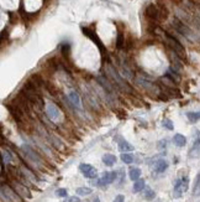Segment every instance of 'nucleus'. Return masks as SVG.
Segmentation results:
<instances>
[{"label": "nucleus", "mask_w": 200, "mask_h": 202, "mask_svg": "<svg viewBox=\"0 0 200 202\" xmlns=\"http://www.w3.org/2000/svg\"><path fill=\"white\" fill-rule=\"evenodd\" d=\"M163 36H164V39H166L167 44L172 47V49L174 50V52L177 53L179 57L185 58V50H184V47L182 46V44L179 42L177 39H175L174 36H172L170 34H168L167 31H163Z\"/></svg>", "instance_id": "1"}, {"label": "nucleus", "mask_w": 200, "mask_h": 202, "mask_svg": "<svg viewBox=\"0 0 200 202\" xmlns=\"http://www.w3.org/2000/svg\"><path fill=\"white\" fill-rule=\"evenodd\" d=\"M188 186H189V180L188 177H182V179L177 180L174 183V188H173V196L175 198H179L183 196V193L187 192Z\"/></svg>", "instance_id": "2"}, {"label": "nucleus", "mask_w": 200, "mask_h": 202, "mask_svg": "<svg viewBox=\"0 0 200 202\" xmlns=\"http://www.w3.org/2000/svg\"><path fill=\"white\" fill-rule=\"evenodd\" d=\"M82 31H83V34L85 35L87 37H89L94 44H96L98 49L100 50V52H101V55H106V50H105V47H104V45L101 42V40L98 37V35L95 32L91 31L90 29H88V27H82Z\"/></svg>", "instance_id": "3"}, {"label": "nucleus", "mask_w": 200, "mask_h": 202, "mask_svg": "<svg viewBox=\"0 0 200 202\" xmlns=\"http://www.w3.org/2000/svg\"><path fill=\"white\" fill-rule=\"evenodd\" d=\"M145 15L148 20L151 21H160V10H158V6L155 4H150L147 5V8L145 10Z\"/></svg>", "instance_id": "4"}, {"label": "nucleus", "mask_w": 200, "mask_h": 202, "mask_svg": "<svg viewBox=\"0 0 200 202\" xmlns=\"http://www.w3.org/2000/svg\"><path fill=\"white\" fill-rule=\"evenodd\" d=\"M46 114L51 120H58L61 117V110L56 104L48 103L46 104Z\"/></svg>", "instance_id": "5"}, {"label": "nucleus", "mask_w": 200, "mask_h": 202, "mask_svg": "<svg viewBox=\"0 0 200 202\" xmlns=\"http://www.w3.org/2000/svg\"><path fill=\"white\" fill-rule=\"evenodd\" d=\"M5 107H6V108L9 109V112L11 113V115L14 117V119H15L17 123H21V122H22L25 113H23L16 104H6Z\"/></svg>", "instance_id": "6"}, {"label": "nucleus", "mask_w": 200, "mask_h": 202, "mask_svg": "<svg viewBox=\"0 0 200 202\" xmlns=\"http://www.w3.org/2000/svg\"><path fill=\"white\" fill-rule=\"evenodd\" d=\"M11 187L14 188V191L17 193V195H20L22 196V197H25V198H31V193L30 191L23 186L21 185L20 182H17V181H11Z\"/></svg>", "instance_id": "7"}, {"label": "nucleus", "mask_w": 200, "mask_h": 202, "mask_svg": "<svg viewBox=\"0 0 200 202\" xmlns=\"http://www.w3.org/2000/svg\"><path fill=\"white\" fill-rule=\"evenodd\" d=\"M116 172L115 171H106V172H104V174L101 175V177L99 179L98 183L100 186H105V185H109V183L111 182H114L115 179H116Z\"/></svg>", "instance_id": "8"}, {"label": "nucleus", "mask_w": 200, "mask_h": 202, "mask_svg": "<svg viewBox=\"0 0 200 202\" xmlns=\"http://www.w3.org/2000/svg\"><path fill=\"white\" fill-rule=\"evenodd\" d=\"M1 195H3V197L6 196V198H9L11 202H22L19 197V195H17L15 191H13L9 186H5V185L1 186Z\"/></svg>", "instance_id": "9"}, {"label": "nucleus", "mask_w": 200, "mask_h": 202, "mask_svg": "<svg viewBox=\"0 0 200 202\" xmlns=\"http://www.w3.org/2000/svg\"><path fill=\"white\" fill-rule=\"evenodd\" d=\"M79 170H80V172L85 177H88V179H94V177L96 176L95 168H93V166L89 165V164H80L79 165Z\"/></svg>", "instance_id": "10"}, {"label": "nucleus", "mask_w": 200, "mask_h": 202, "mask_svg": "<svg viewBox=\"0 0 200 202\" xmlns=\"http://www.w3.org/2000/svg\"><path fill=\"white\" fill-rule=\"evenodd\" d=\"M22 149H23V151H25V154H26V158H27V159H30L33 164H36V165H41V164H42V160H41V158H40V156L37 155V154L31 149L30 146L23 145V146H22Z\"/></svg>", "instance_id": "11"}, {"label": "nucleus", "mask_w": 200, "mask_h": 202, "mask_svg": "<svg viewBox=\"0 0 200 202\" xmlns=\"http://www.w3.org/2000/svg\"><path fill=\"white\" fill-rule=\"evenodd\" d=\"M137 82H138L140 85L142 86L143 88H146V91H148L150 93L155 94V96H157V94H158V92H157V87L152 85L151 82H147V81H140V80H138Z\"/></svg>", "instance_id": "12"}, {"label": "nucleus", "mask_w": 200, "mask_h": 202, "mask_svg": "<svg viewBox=\"0 0 200 202\" xmlns=\"http://www.w3.org/2000/svg\"><path fill=\"white\" fill-rule=\"evenodd\" d=\"M168 169V163L164 159H161V160H158V161L156 163V165H155V170L157 171V172H164Z\"/></svg>", "instance_id": "13"}, {"label": "nucleus", "mask_w": 200, "mask_h": 202, "mask_svg": "<svg viewBox=\"0 0 200 202\" xmlns=\"http://www.w3.org/2000/svg\"><path fill=\"white\" fill-rule=\"evenodd\" d=\"M119 150L122 151V154H123V153H126V151H132L133 150V146L130 144V143H127L126 140L121 139L119 141Z\"/></svg>", "instance_id": "14"}, {"label": "nucleus", "mask_w": 200, "mask_h": 202, "mask_svg": "<svg viewBox=\"0 0 200 202\" xmlns=\"http://www.w3.org/2000/svg\"><path fill=\"white\" fill-rule=\"evenodd\" d=\"M69 99H70V102H72V104L74 107H77V108H80L82 107V103H80V98L78 96V93L77 92H70L69 93Z\"/></svg>", "instance_id": "15"}, {"label": "nucleus", "mask_w": 200, "mask_h": 202, "mask_svg": "<svg viewBox=\"0 0 200 202\" xmlns=\"http://www.w3.org/2000/svg\"><path fill=\"white\" fill-rule=\"evenodd\" d=\"M103 163L108 166H113L116 163V156L113 154H105V155H103Z\"/></svg>", "instance_id": "16"}, {"label": "nucleus", "mask_w": 200, "mask_h": 202, "mask_svg": "<svg viewBox=\"0 0 200 202\" xmlns=\"http://www.w3.org/2000/svg\"><path fill=\"white\" fill-rule=\"evenodd\" d=\"M193 196H200V172L196 175L195 181H194V186H193Z\"/></svg>", "instance_id": "17"}, {"label": "nucleus", "mask_w": 200, "mask_h": 202, "mask_svg": "<svg viewBox=\"0 0 200 202\" xmlns=\"http://www.w3.org/2000/svg\"><path fill=\"white\" fill-rule=\"evenodd\" d=\"M173 141H174V144L177 145V146H184L187 144L185 136L182 135V134H175L174 138H173Z\"/></svg>", "instance_id": "18"}, {"label": "nucleus", "mask_w": 200, "mask_h": 202, "mask_svg": "<svg viewBox=\"0 0 200 202\" xmlns=\"http://www.w3.org/2000/svg\"><path fill=\"white\" fill-rule=\"evenodd\" d=\"M128 175H130V179L132 181H137V180H140L141 170L138 168H131L130 169V172H128Z\"/></svg>", "instance_id": "19"}, {"label": "nucleus", "mask_w": 200, "mask_h": 202, "mask_svg": "<svg viewBox=\"0 0 200 202\" xmlns=\"http://www.w3.org/2000/svg\"><path fill=\"white\" fill-rule=\"evenodd\" d=\"M187 118L191 123H195V122H198L200 119V112H189V113H187Z\"/></svg>", "instance_id": "20"}, {"label": "nucleus", "mask_w": 200, "mask_h": 202, "mask_svg": "<svg viewBox=\"0 0 200 202\" xmlns=\"http://www.w3.org/2000/svg\"><path fill=\"white\" fill-rule=\"evenodd\" d=\"M145 180H137V181H135V185H133V188H132V191L133 192H140L141 190H143L145 188Z\"/></svg>", "instance_id": "21"}, {"label": "nucleus", "mask_w": 200, "mask_h": 202, "mask_svg": "<svg viewBox=\"0 0 200 202\" xmlns=\"http://www.w3.org/2000/svg\"><path fill=\"white\" fill-rule=\"evenodd\" d=\"M158 10H160V21L167 20V17H168V9L164 6V5H161V6L158 8Z\"/></svg>", "instance_id": "22"}, {"label": "nucleus", "mask_w": 200, "mask_h": 202, "mask_svg": "<svg viewBox=\"0 0 200 202\" xmlns=\"http://www.w3.org/2000/svg\"><path fill=\"white\" fill-rule=\"evenodd\" d=\"M155 197H156V192H155L152 188L147 187V188L145 190V198H146L147 201H152Z\"/></svg>", "instance_id": "23"}, {"label": "nucleus", "mask_w": 200, "mask_h": 202, "mask_svg": "<svg viewBox=\"0 0 200 202\" xmlns=\"http://www.w3.org/2000/svg\"><path fill=\"white\" fill-rule=\"evenodd\" d=\"M91 193V188L89 187H78L77 188V195L79 196H87Z\"/></svg>", "instance_id": "24"}, {"label": "nucleus", "mask_w": 200, "mask_h": 202, "mask_svg": "<svg viewBox=\"0 0 200 202\" xmlns=\"http://www.w3.org/2000/svg\"><path fill=\"white\" fill-rule=\"evenodd\" d=\"M123 45H125V37H123V35L120 32L117 35V39H116V47L117 49H122Z\"/></svg>", "instance_id": "25"}, {"label": "nucleus", "mask_w": 200, "mask_h": 202, "mask_svg": "<svg viewBox=\"0 0 200 202\" xmlns=\"http://www.w3.org/2000/svg\"><path fill=\"white\" fill-rule=\"evenodd\" d=\"M121 160L125 164H131L133 161V156L131 155V154H127V153H123L121 155Z\"/></svg>", "instance_id": "26"}, {"label": "nucleus", "mask_w": 200, "mask_h": 202, "mask_svg": "<svg viewBox=\"0 0 200 202\" xmlns=\"http://www.w3.org/2000/svg\"><path fill=\"white\" fill-rule=\"evenodd\" d=\"M32 81H33V83H35V85H36L37 87L45 85V81L41 78L40 74H33V76H32Z\"/></svg>", "instance_id": "27"}, {"label": "nucleus", "mask_w": 200, "mask_h": 202, "mask_svg": "<svg viewBox=\"0 0 200 202\" xmlns=\"http://www.w3.org/2000/svg\"><path fill=\"white\" fill-rule=\"evenodd\" d=\"M162 124H163V127H164V128H166V129H168V130H173V129H174V125H173V122H172V120H170V119H163Z\"/></svg>", "instance_id": "28"}, {"label": "nucleus", "mask_w": 200, "mask_h": 202, "mask_svg": "<svg viewBox=\"0 0 200 202\" xmlns=\"http://www.w3.org/2000/svg\"><path fill=\"white\" fill-rule=\"evenodd\" d=\"M3 159H4V165L5 164H9L10 161H11V156H10V154H9V151L6 150H3Z\"/></svg>", "instance_id": "29"}, {"label": "nucleus", "mask_w": 200, "mask_h": 202, "mask_svg": "<svg viewBox=\"0 0 200 202\" xmlns=\"http://www.w3.org/2000/svg\"><path fill=\"white\" fill-rule=\"evenodd\" d=\"M56 195L58 197H67V190L66 188H58L56 191Z\"/></svg>", "instance_id": "30"}, {"label": "nucleus", "mask_w": 200, "mask_h": 202, "mask_svg": "<svg viewBox=\"0 0 200 202\" xmlns=\"http://www.w3.org/2000/svg\"><path fill=\"white\" fill-rule=\"evenodd\" d=\"M69 49H70V47H69V45H63L62 46V53H63V56L64 57H68L69 56Z\"/></svg>", "instance_id": "31"}, {"label": "nucleus", "mask_w": 200, "mask_h": 202, "mask_svg": "<svg viewBox=\"0 0 200 202\" xmlns=\"http://www.w3.org/2000/svg\"><path fill=\"white\" fill-rule=\"evenodd\" d=\"M64 202H80V198L75 197V196H72V197H67V198H64Z\"/></svg>", "instance_id": "32"}, {"label": "nucleus", "mask_w": 200, "mask_h": 202, "mask_svg": "<svg viewBox=\"0 0 200 202\" xmlns=\"http://www.w3.org/2000/svg\"><path fill=\"white\" fill-rule=\"evenodd\" d=\"M113 202H125V197H123L122 195H117L116 197L114 198V201Z\"/></svg>", "instance_id": "33"}, {"label": "nucleus", "mask_w": 200, "mask_h": 202, "mask_svg": "<svg viewBox=\"0 0 200 202\" xmlns=\"http://www.w3.org/2000/svg\"><path fill=\"white\" fill-rule=\"evenodd\" d=\"M93 202H100V200H99V198H95V200H94Z\"/></svg>", "instance_id": "34"}]
</instances>
